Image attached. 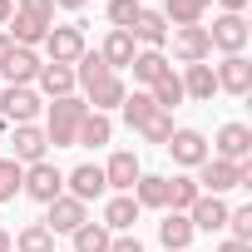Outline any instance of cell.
I'll return each instance as SVG.
<instances>
[{"label":"cell","instance_id":"cell-1","mask_svg":"<svg viewBox=\"0 0 252 252\" xmlns=\"http://www.w3.org/2000/svg\"><path fill=\"white\" fill-rule=\"evenodd\" d=\"M252 183V158L247 163H227V158H203L198 163V188L203 193H213V198H222V193H232V188H247Z\"/></svg>","mask_w":252,"mask_h":252},{"label":"cell","instance_id":"cell-2","mask_svg":"<svg viewBox=\"0 0 252 252\" xmlns=\"http://www.w3.org/2000/svg\"><path fill=\"white\" fill-rule=\"evenodd\" d=\"M84 114H89V104H84L79 94L55 99V104H50V124H45V139H50L55 149H74V134H79Z\"/></svg>","mask_w":252,"mask_h":252},{"label":"cell","instance_id":"cell-3","mask_svg":"<svg viewBox=\"0 0 252 252\" xmlns=\"http://www.w3.org/2000/svg\"><path fill=\"white\" fill-rule=\"evenodd\" d=\"M89 45H84V30L79 25H50V35H45V64H79V55H84Z\"/></svg>","mask_w":252,"mask_h":252},{"label":"cell","instance_id":"cell-4","mask_svg":"<svg viewBox=\"0 0 252 252\" xmlns=\"http://www.w3.org/2000/svg\"><path fill=\"white\" fill-rule=\"evenodd\" d=\"M20 193H25V198H35V203H55V198L64 193V173H60L50 158H40V163H30V168H25Z\"/></svg>","mask_w":252,"mask_h":252},{"label":"cell","instance_id":"cell-5","mask_svg":"<svg viewBox=\"0 0 252 252\" xmlns=\"http://www.w3.org/2000/svg\"><path fill=\"white\" fill-rule=\"evenodd\" d=\"M208 30V45L213 50H222V55H242L247 50V40H252V30H247V20L242 15H218L213 25H203Z\"/></svg>","mask_w":252,"mask_h":252},{"label":"cell","instance_id":"cell-6","mask_svg":"<svg viewBox=\"0 0 252 252\" xmlns=\"http://www.w3.org/2000/svg\"><path fill=\"white\" fill-rule=\"evenodd\" d=\"M0 119H5V124H35V119H40V94H35L30 84L0 89Z\"/></svg>","mask_w":252,"mask_h":252},{"label":"cell","instance_id":"cell-7","mask_svg":"<svg viewBox=\"0 0 252 252\" xmlns=\"http://www.w3.org/2000/svg\"><path fill=\"white\" fill-rule=\"evenodd\" d=\"M139 154L134 149H119L109 163H104V188H114V193H134V183H139Z\"/></svg>","mask_w":252,"mask_h":252},{"label":"cell","instance_id":"cell-8","mask_svg":"<svg viewBox=\"0 0 252 252\" xmlns=\"http://www.w3.org/2000/svg\"><path fill=\"white\" fill-rule=\"evenodd\" d=\"M218 154L213 158H227V163H247L252 158V129L247 124H222L218 129V144H213Z\"/></svg>","mask_w":252,"mask_h":252},{"label":"cell","instance_id":"cell-9","mask_svg":"<svg viewBox=\"0 0 252 252\" xmlns=\"http://www.w3.org/2000/svg\"><path fill=\"white\" fill-rule=\"evenodd\" d=\"M124 94H129V89H124V79H119V74H99V79H89V84H84V104H89L94 114L119 109V104H124Z\"/></svg>","mask_w":252,"mask_h":252},{"label":"cell","instance_id":"cell-10","mask_svg":"<svg viewBox=\"0 0 252 252\" xmlns=\"http://www.w3.org/2000/svg\"><path fill=\"white\" fill-rule=\"evenodd\" d=\"M208 55H213V45H208V30H203V25H178V30H173V60L203 64Z\"/></svg>","mask_w":252,"mask_h":252},{"label":"cell","instance_id":"cell-11","mask_svg":"<svg viewBox=\"0 0 252 252\" xmlns=\"http://www.w3.org/2000/svg\"><path fill=\"white\" fill-rule=\"evenodd\" d=\"M64 188H69V198H79L84 208L94 203V198H104L109 188H104V168L99 163H79L74 173H64Z\"/></svg>","mask_w":252,"mask_h":252},{"label":"cell","instance_id":"cell-12","mask_svg":"<svg viewBox=\"0 0 252 252\" xmlns=\"http://www.w3.org/2000/svg\"><path fill=\"white\" fill-rule=\"evenodd\" d=\"M50 213H45V227L50 232H74L79 222H89V208L79 203V198H69V193H60L55 203H45Z\"/></svg>","mask_w":252,"mask_h":252},{"label":"cell","instance_id":"cell-13","mask_svg":"<svg viewBox=\"0 0 252 252\" xmlns=\"http://www.w3.org/2000/svg\"><path fill=\"white\" fill-rule=\"evenodd\" d=\"M50 154V139H45V129H40V124H15V163L20 168H30V163H40Z\"/></svg>","mask_w":252,"mask_h":252},{"label":"cell","instance_id":"cell-14","mask_svg":"<svg viewBox=\"0 0 252 252\" xmlns=\"http://www.w3.org/2000/svg\"><path fill=\"white\" fill-rule=\"evenodd\" d=\"M163 149H168L173 163H183V168H198V163L208 158V139H203L198 129H173V139H168Z\"/></svg>","mask_w":252,"mask_h":252},{"label":"cell","instance_id":"cell-15","mask_svg":"<svg viewBox=\"0 0 252 252\" xmlns=\"http://www.w3.org/2000/svg\"><path fill=\"white\" fill-rule=\"evenodd\" d=\"M227 213H232V208H227L222 198L203 193V198L188 208V222H193V232H222V227H227Z\"/></svg>","mask_w":252,"mask_h":252},{"label":"cell","instance_id":"cell-16","mask_svg":"<svg viewBox=\"0 0 252 252\" xmlns=\"http://www.w3.org/2000/svg\"><path fill=\"white\" fill-rule=\"evenodd\" d=\"M213 74H218V89H227V94H237V99L252 89V64H247V55H227Z\"/></svg>","mask_w":252,"mask_h":252},{"label":"cell","instance_id":"cell-17","mask_svg":"<svg viewBox=\"0 0 252 252\" xmlns=\"http://www.w3.org/2000/svg\"><path fill=\"white\" fill-rule=\"evenodd\" d=\"M178 79H183V99L213 104V94H218V74H213L208 60H203V64H188V74H178Z\"/></svg>","mask_w":252,"mask_h":252},{"label":"cell","instance_id":"cell-18","mask_svg":"<svg viewBox=\"0 0 252 252\" xmlns=\"http://www.w3.org/2000/svg\"><path fill=\"white\" fill-rule=\"evenodd\" d=\"M134 55H139V50H134V35H129V30H109V40L99 45V60H104L114 74H119V69H129Z\"/></svg>","mask_w":252,"mask_h":252},{"label":"cell","instance_id":"cell-19","mask_svg":"<svg viewBox=\"0 0 252 252\" xmlns=\"http://www.w3.org/2000/svg\"><path fill=\"white\" fill-rule=\"evenodd\" d=\"M129 35H134V40H144L149 50H163V45H168V20H163L158 10H149V5H144V10H139V20L129 25Z\"/></svg>","mask_w":252,"mask_h":252},{"label":"cell","instance_id":"cell-20","mask_svg":"<svg viewBox=\"0 0 252 252\" xmlns=\"http://www.w3.org/2000/svg\"><path fill=\"white\" fill-rule=\"evenodd\" d=\"M158 242H163V252H188V242H193V222H188V213H163V222H158Z\"/></svg>","mask_w":252,"mask_h":252},{"label":"cell","instance_id":"cell-21","mask_svg":"<svg viewBox=\"0 0 252 252\" xmlns=\"http://www.w3.org/2000/svg\"><path fill=\"white\" fill-rule=\"evenodd\" d=\"M139 213H144V208H139L129 193H114V198L104 203V227H109V232H129V227L139 222Z\"/></svg>","mask_w":252,"mask_h":252},{"label":"cell","instance_id":"cell-22","mask_svg":"<svg viewBox=\"0 0 252 252\" xmlns=\"http://www.w3.org/2000/svg\"><path fill=\"white\" fill-rule=\"evenodd\" d=\"M114 139V119L109 114H84V124H79V134H74V149H104Z\"/></svg>","mask_w":252,"mask_h":252},{"label":"cell","instance_id":"cell-23","mask_svg":"<svg viewBox=\"0 0 252 252\" xmlns=\"http://www.w3.org/2000/svg\"><path fill=\"white\" fill-rule=\"evenodd\" d=\"M40 64H45V60H40L35 50H20V45H15V50H10V60L0 64V74H5L10 84H35V74H40Z\"/></svg>","mask_w":252,"mask_h":252},{"label":"cell","instance_id":"cell-24","mask_svg":"<svg viewBox=\"0 0 252 252\" xmlns=\"http://www.w3.org/2000/svg\"><path fill=\"white\" fill-rule=\"evenodd\" d=\"M35 84H40V89H45L50 99H69L79 79H74V69H69V64H40V74H35Z\"/></svg>","mask_w":252,"mask_h":252},{"label":"cell","instance_id":"cell-25","mask_svg":"<svg viewBox=\"0 0 252 252\" xmlns=\"http://www.w3.org/2000/svg\"><path fill=\"white\" fill-rule=\"evenodd\" d=\"M139 208H168V178L163 173H139L134 193H129Z\"/></svg>","mask_w":252,"mask_h":252},{"label":"cell","instance_id":"cell-26","mask_svg":"<svg viewBox=\"0 0 252 252\" xmlns=\"http://www.w3.org/2000/svg\"><path fill=\"white\" fill-rule=\"evenodd\" d=\"M208 5H213V0H163L158 15L178 30V25H203V10H208Z\"/></svg>","mask_w":252,"mask_h":252},{"label":"cell","instance_id":"cell-27","mask_svg":"<svg viewBox=\"0 0 252 252\" xmlns=\"http://www.w3.org/2000/svg\"><path fill=\"white\" fill-rule=\"evenodd\" d=\"M129 69H134V79H139V84H154V79H163L173 64H168V55H163V50H139Z\"/></svg>","mask_w":252,"mask_h":252},{"label":"cell","instance_id":"cell-28","mask_svg":"<svg viewBox=\"0 0 252 252\" xmlns=\"http://www.w3.org/2000/svg\"><path fill=\"white\" fill-rule=\"evenodd\" d=\"M203 198V188H198V178H188V173H178V178H168V213H188L193 203Z\"/></svg>","mask_w":252,"mask_h":252},{"label":"cell","instance_id":"cell-29","mask_svg":"<svg viewBox=\"0 0 252 252\" xmlns=\"http://www.w3.org/2000/svg\"><path fill=\"white\" fill-rule=\"evenodd\" d=\"M69 237H74V252H109V242H114V232L104 222H79Z\"/></svg>","mask_w":252,"mask_h":252},{"label":"cell","instance_id":"cell-30","mask_svg":"<svg viewBox=\"0 0 252 252\" xmlns=\"http://www.w3.org/2000/svg\"><path fill=\"white\" fill-rule=\"evenodd\" d=\"M149 99H154L163 114H168V109H178V104H183V79L168 69L163 79H154V84H149Z\"/></svg>","mask_w":252,"mask_h":252},{"label":"cell","instance_id":"cell-31","mask_svg":"<svg viewBox=\"0 0 252 252\" xmlns=\"http://www.w3.org/2000/svg\"><path fill=\"white\" fill-rule=\"evenodd\" d=\"M10 252H55V232L45 222H30V227H20V237L10 242Z\"/></svg>","mask_w":252,"mask_h":252},{"label":"cell","instance_id":"cell-32","mask_svg":"<svg viewBox=\"0 0 252 252\" xmlns=\"http://www.w3.org/2000/svg\"><path fill=\"white\" fill-rule=\"evenodd\" d=\"M119 109H124V124H129V129H144V124L158 114V104H154L149 94H124V104H119Z\"/></svg>","mask_w":252,"mask_h":252},{"label":"cell","instance_id":"cell-33","mask_svg":"<svg viewBox=\"0 0 252 252\" xmlns=\"http://www.w3.org/2000/svg\"><path fill=\"white\" fill-rule=\"evenodd\" d=\"M20 183H25V168L15 158H0V203H10L20 193Z\"/></svg>","mask_w":252,"mask_h":252},{"label":"cell","instance_id":"cell-34","mask_svg":"<svg viewBox=\"0 0 252 252\" xmlns=\"http://www.w3.org/2000/svg\"><path fill=\"white\" fill-rule=\"evenodd\" d=\"M139 10H144V0H109V25L114 30H129L139 20Z\"/></svg>","mask_w":252,"mask_h":252},{"label":"cell","instance_id":"cell-35","mask_svg":"<svg viewBox=\"0 0 252 252\" xmlns=\"http://www.w3.org/2000/svg\"><path fill=\"white\" fill-rule=\"evenodd\" d=\"M15 15H25V20H35V25H55V0H20V10Z\"/></svg>","mask_w":252,"mask_h":252},{"label":"cell","instance_id":"cell-36","mask_svg":"<svg viewBox=\"0 0 252 252\" xmlns=\"http://www.w3.org/2000/svg\"><path fill=\"white\" fill-rule=\"evenodd\" d=\"M227 227H232V242H252V203L232 208L227 213Z\"/></svg>","mask_w":252,"mask_h":252},{"label":"cell","instance_id":"cell-37","mask_svg":"<svg viewBox=\"0 0 252 252\" xmlns=\"http://www.w3.org/2000/svg\"><path fill=\"white\" fill-rule=\"evenodd\" d=\"M139 134H144L149 144H168V139H173V119H168V114L158 109V114H154V119L144 124V129H139Z\"/></svg>","mask_w":252,"mask_h":252},{"label":"cell","instance_id":"cell-38","mask_svg":"<svg viewBox=\"0 0 252 252\" xmlns=\"http://www.w3.org/2000/svg\"><path fill=\"white\" fill-rule=\"evenodd\" d=\"M109 252H144V242H139V237H129V232H119V237L109 242Z\"/></svg>","mask_w":252,"mask_h":252},{"label":"cell","instance_id":"cell-39","mask_svg":"<svg viewBox=\"0 0 252 252\" xmlns=\"http://www.w3.org/2000/svg\"><path fill=\"white\" fill-rule=\"evenodd\" d=\"M218 5H222V15H242V10L252 5V0H218Z\"/></svg>","mask_w":252,"mask_h":252},{"label":"cell","instance_id":"cell-40","mask_svg":"<svg viewBox=\"0 0 252 252\" xmlns=\"http://www.w3.org/2000/svg\"><path fill=\"white\" fill-rule=\"evenodd\" d=\"M10 50H15V40H10L5 30H0V64H5V60H10Z\"/></svg>","mask_w":252,"mask_h":252},{"label":"cell","instance_id":"cell-41","mask_svg":"<svg viewBox=\"0 0 252 252\" xmlns=\"http://www.w3.org/2000/svg\"><path fill=\"white\" fill-rule=\"evenodd\" d=\"M218 252H252V242H232V237H227V242H222Z\"/></svg>","mask_w":252,"mask_h":252},{"label":"cell","instance_id":"cell-42","mask_svg":"<svg viewBox=\"0 0 252 252\" xmlns=\"http://www.w3.org/2000/svg\"><path fill=\"white\" fill-rule=\"evenodd\" d=\"M10 15H15V5H10V0H0V25H10Z\"/></svg>","mask_w":252,"mask_h":252},{"label":"cell","instance_id":"cell-43","mask_svg":"<svg viewBox=\"0 0 252 252\" xmlns=\"http://www.w3.org/2000/svg\"><path fill=\"white\" fill-rule=\"evenodd\" d=\"M55 5H60V10H79V5H84V0H55Z\"/></svg>","mask_w":252,"mask_h":252},{"label":"cell","instance_id":"cell-44","mask_svg":"<svg viewBox=\"0 0 252 252\" xmlns=\"http://www.w3.org/2000/svg\"><path fill=\"white\" fill-rule=\"evenodd\" d=\"M0 252H10V232L5 227H0Z\"/></svg>","mask_w":252,"mask_h":252},{"label":"cell","instance_id":"cell-45","mask_svg":"<svg viewBox=\"0 0 252 252\" xmlns=\"http://www.w3.org/2000/svg\"><path fill=\"white\" fill-rule=\"evenodd\" d=\"M0 124H5V119H0Z\"/></svg>","mask_w":252,"mask_h":252}]
</instances>
